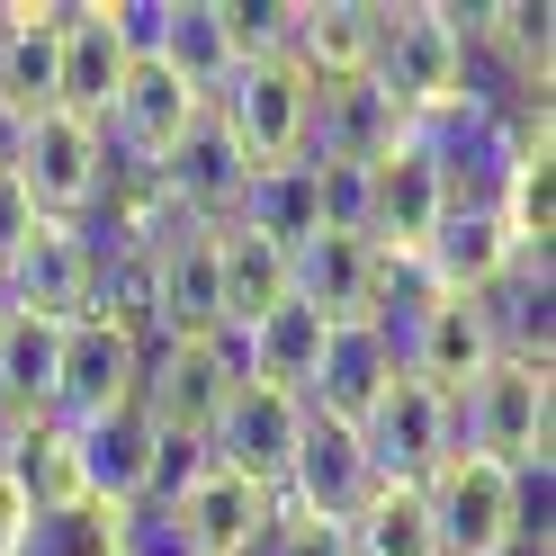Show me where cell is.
Wrapping results in <instances>:
<instances>
[{"instance_id":"6da1fadb","label":"cell","mask_w":556,"mask_h":556,"mask_svg":"<svg viewBox=\"0 0 556 556\" xmlns=\"http://www.w3.org/2000/svg\"><path fill=\"white\" fill-rule=\"evenodd\" d=\"M467 37H476V10H377L368 81L404 109V126L467 90Z\"/></svg>"},{"instance_id":"7a4b0ae2","label":"cell","mask_w":556,"mask_h":556,"mask_svg":"<svg viewBox=\"0 0 556 556\" xmlns=\"http://www.w3.org/2000/svg\"><path fill=\"white\" fill-rule=\"evenodd\" d=\"M206 109H216V126L242 144V162H252V170L305 162V117H315V81H305L288 54H252V63H233V73H225V90L206 99Z\"/></svg>"},{"instance_id":"3957f363","label":"cell","mask_w":556,"mask_h":556,"mask_svg":"<svg viewBox=\"0 0 556 556\" xmlns=\"http://www.w3.org/2000/svg\"><path fill=\"white\" fill-rule=\"evenodd\" d=\"M547 422H556V387H547V359H494L458 395V448L494 467H539L547 458Z\"/></svg>"},{"instance_id":"277c9868","label":"cell","mask_w":556,"mask_h":556,"mask_svg":"<svg viewBox=\"0 0 556 556\" xmlns=\"http://www.w3.org/2000/svg\"><path fill=\"white\" fill-rule=\"evenodd\" d=\"M359 448H368V476H377V484H404V494H422V484H431L448 458H458V404L431 395L422 377H395V387L368 404Z\"/></svg>"},{"instance_id":"5b68a950","label":"cell","mask_w":556,"mask_h":556,"mask_svg":"<svg viewBox=\"0 0 556 556\" xmlns=\"http://www.w3.org/2000/svg\"><path fill=\"white\" fill-rule=\"evenodd\" d=\"M10 170H18V189L37 198V216H46V225L90 216L99 189H109V153H99V126H90V117H63V109H46V117H27V126H18Z\"/></svg>"},{"instance_id":"8992f818","label":"cell","mask_w":556,"mask_h":556,"mask_svg":"<svg viewBox=\"0 0 556 556\" xmlns=\"http://www.w3.org/2000/svg\"><path fill=\"white\" fill-rule=\"evenodd\" d=\"M422 511H431V547L440 556H511L520 547V511H511V467L458 448L431 484H422Z\"/></svg>"},{"instance_id":"52a82bcc","label":"cell","mask_w":556,"mask_h":556,"mask_svg":"<svg viewBox=\"0 0 556 556\" xmlns=\"http://www.w3.org/2000/svg\"><path fill=\"white\" fill-rule=\"evenodd\" d=\"M144 324L162 341H216L225 305H216V225H162L144 252Z\"/></svg>"},{"instance_id":"ba28073f","label":"cell","mask_w":556,"mask_h":556,"mask_svg":"<svg viewBox=\"0 0 556 556\" xmlns=\"http://www.w3.org/2000/svg\"><path fill=\"white\" fill-rule=\"evenodd\" d=\"M296 431H305V404L242 377V387L216 404V422L198 431V448H206V467H225V476L278 494V476H288V458H296Z\"/></svg>"},{"instance_id":"9c48e42d","label":"cell","mask_w":556,"mask_h":556,"mask_svg":"<svg viewBox=\"0 0 556 556\" xmlns=\"http://www.w3.org/2000/svg\"><path fill=\"white\" fill-rule=\"evenodd\" d=\"M377 494V476H368V448L351 422H324V413H305V431H296V458L288 476H278V511H305V520H351L368 511Z\"/></svg>"},{"instance_id":"30bf717a","label":"cell","mask_w":556,"mask_h":556,"mask_svg":"<svg viewBox=\"0 0 556 556\" xmlns=\"http://www.w3.org/2000/svg\"><path fill=\"white\" fill-rule=\"evenodd\" d=\"M144 377V332H126L109 315L63 324V368H54V422H99V413L135 404Z\"/></svg>"},{"instance_id":"8fae6325","label":"cell","mask_w":556,"mask_h":556,"mask_svg":"<svg viewBox=\"0 0 556 556\" xmlns=\"http://www.w3.org/2000/svg\"><path fill=\"white\" fill-rule=\"evenodd\" d=\"M90 269H99L90 233H81V225H46V216H37V233H27L18 252H10V269H0V296H10V315L81 324V315H90Z\"/></svg>"},{"instance_id":"7c38bea8","label":"cell","mask_w":556,"mask_h":556,"mask_svg":"<svg viewBox=\"0 0 556 556\" xmlns=\"http://www.w3.org/2000/svg\"><path fill=\"white\" fill-rule=\"evenodd\" d=\"M242 387L233 359L216 351V341H144V377H135V404H144L153 431H180L198 440L206 422H216V404Z\"/></svg>"},{"instance_id":"4fadbf2b","label":"cell","mask_w":556,"mask_h":556,"mask_svg":"<svg viewBox=\"0 0 556 556\" xmlns=\"http://www.w3.org/2000/svg\"><path fill=\"white\" fill-rule=\"evenodd\" d=\"M63 440H73L81 503L135 511V503L153 494V448H162V431L144 422V404H117V413H99V422H63Z\"/></svg>"},{"instance_id":"5bb4252c","label":"cell","mask_w":556,"mask_h":556,"mask_svg":"<svg viewBox=\"0 0 556 556\" xmlns=\"http://www.w3.org/2000/svg\"><path fill=\"white\" fill-rule=\"evenodd\" d=\"M189 117H206V99L170 73V63H126L109 117H99V153H126L135 170H162V153L180 144Z\"/></svg>"},{"instance_id":"9a60e30c","label":"cell","mask_w":556,"mask_h":556,"mask_svg":"<svg viewBox=\"0 0 556 556\" xmlns=\"http://www.w3.org/2000/svg\"><path fill=\"white\" fill-rule=\"evenodd\" d=\"M448 198H458L448 170L413 144V135H395V144L368 162V242L377 252H422L431 225L448 216Z\"/></svg>"},{"instance_id":"2e32d148","label":"cell","mask_w":556,"mask_h":556,"mask_svg":"<svg viewBox=\"0 0 556 556\" xmlns=\"http://www.w3.org/2000/svg\"><path fill=\"white\" fill-rule=\"evenodd\" d=\"M162 206L180 225H233V206H242V180H252V162H242V144L216 126V109L189 117L180 126V144L162 153Z\"/></svg>"},{"instance_id":"e0dca14e","label":"cell","mask_w":556,"mask_h":556,"mask_svg":"<svg viewBox=\"0 0 556 556\" xmlns=\"http://www.w3.org/2000/svg\"><path fill=\"white\" fill-rule=\"evenodd\" d=\"M54 109L63 117H109V99H117V81H126V54H117V37H109V10H90V0H54Z\"/></svg>"},{"instance_id":"ac0fdd59","label":"cell","mask_w":556,"mask_h":556,"mask_svg":"<svg viewBox=\"0 0 556 556\" xmlns=\"http://www.w3.org/2000/svg\"><path fill=\"white\" fill-rule=\"evenodd\" d=\"M413 261H422V278H431L440 296H484L520 252H511V233H503V216L484 198H448V216L431 225V242Z\"/></svg>"},{"instance_id":"d6986e66","label":"cell","mask_w":556,"mask_h":556,"mask_svg":"<svg viewBox=\"0 0 556 556\" xmlns=\"http://www.w3.org/2000/svg\"><path fill=\"white\" fill-rule=\"evenodd\" d=\"M170 511H180V530H189L198 556H261L269 530H278V494H269V484L225 476V467H206Z\"/></svg>"},{"instance_id":"ffe728a7","label":"cell","mask_w":556,"mask_h":556,"mask_svg":"<svg viewBox=\"0 0 556 556\" xmlns=\"http://www.w3.org/2000/svg\"><path fill=\"white\" fill-rule=\"evenodd\" d=\"M395 377H404L395 351H387L368 324H332V332H324V359H315V377H305V395H296V404H305V413H324V422H351V431H359V422H368V404L387 395Z\"/></svg>"},{"instance_id":"44dd1931","label":"cell","mask_w":556,"mask_h":556,"mask_svg":"<svg viewBox=\"0 0 556 556\" xmlns=\"http://www.w3.org/2000/svg\"><path fill=\"white\" fill-rule=\"evenodd\" d=\"M404 135V109L368 73L359 81H315V117H305V162H377Z\"/></svg>"},{"instance_id":"7402d4cb","label":"cell","mask_w":556,"mask_h":556,"mask_svg":"<svg viewBox=\"0 0 556 556\" xmlns=\"http://www.w3.org/2000/svg\"><path fill=\"white\" fill-rule=\"evenodd\" d=\"M494 368V341H484V315H476V296H440L422 332H413V351H404V377H422L431 395L458 404L476 377Z\"/></svg>"},{"instance_id":"603a6c76","label":"cell","mask_w":556,"mask_h":556,"mask_svg":"<svg viewBox=\"0 0 556 556\" xmlns=\"http://www.w3.org/2000/svg\"><path fill=\"white\" fill-rule=\"evenodd\" d=\"M511 233L520 261H547V233H556V144H547V117H530V135H520V153L503 162L494 198H484Z\"/></svg>"},{"instance_id":"cb8c5ba5","label":"cell","mask_w":556,"mask_h":556,"mask_svg":"<svg viewBox=\"0 0 556 556\" xmlns=\"http://www.w3.org/2000/svg\"><path fill=\"white\" fill-rule=\"evenodd\" d=\"M368 278H377V242H359V233H315L288 252V296H305L324 324L368 315Z\"/></svg>"},{"instance_id":"d4e9b609","label":"cell","mask_w":556,"mask_h":556,"mask_svg":"<svg viewBox=\"0 0 556 556\" xmlns=\"http://www.w3.org/2000/svg\"><path fill=\"white\" fill-rule=\"evenodd\" d=\"M288 63L305 81H359L377 63V10L359 0H315V10L288 18Z\"/></svg>"},{"instance_id":"484cf974","label":"cell","mask_w":556,"mask_h":556,"mask_svg":"<svg viewBox=\"0 0 556 556\" xmlns=\"http://www.w3.org/2000/svg\"><path fill=\"white\" fill-rule=\"evenodd\" d=\"M324 332H332V324H324L305 296L269 305L252 332H233V341H242V377H252V387H278V395H305V377H315V359H324Z\"/></svg>"},{"instance_id":"4316f807","label":"cell","mask_w":556,"mask_h":556,"mask_svg":"<svg viewBox=\"0 0 556 556\" xmlns=\"http://www.w3.org/2000/svg\"><path fill=\"white\" fill-rule=\"evenodd\" d=\"M216 305H225V332H252L269 305H288V252L242 225H216Z\"/></svg>"},{"instance_id":"83f0119b","label":"cell","mask_w":556,"mask_h":556,"mask_svg":"<svg viewBox=\"0 0 556 556\" xmlns=\"http://www.w3.org/2000/svg\"><path fill=\"white\" fill-rule=\"evenodd\" d=\"M242 233L278 242V252H296V242L324 233V198H315V162H278V170H252L242 180V206H233Z\"/></svg>"},{"instance_id":"f1b7e54d","label":"cell","mask_w":556,"mask_h":556,"mask_svg":"<svg viewBox=\"0 0 556 556\" xmlns=\"http://www.w3.org/2000/svg\"><path fill=\"white\" fill-rule=\"evenodd\" d=\"M0 484H10L18 520H27V511H54V503H81V484H73V440H63V422H18L10 440H0Z\"/></svg>"},{"instance_id":"f546056e","label":"cell","mask_w":556,"mask_h":556,"mask_svg":"<svg viewBox=\"0 0 556 556\" xmlns=\"http://www.w3.org/2000/svg\"><path fill=\"white\" fill-rule=\"evenodd\" d=\"M494 359H547V261H511L494 288L476 296Z\"/></svg>"},{"instance_id":"4dcf8cb0","label":"cell","mask_w":556,"mask_h":556,"mask_svg":"<svg viewBox=\"0 0 556 556\" xmlns=\"http://www.w3.org/2000/svg\"><path fill=\"white\" fill-rule=\"evenodd\" d=\"M153 63H170L198 99H216L225 90V73H233V37H225V0H170V37H162V54Z\"/></svg>"},{"instance_id":"1f68e13d","label":"cell","mask_w":556,"mask_h":556,"mask_svg":"<svg viewBox=\"0 0 556 556\" xmlns=\"http://www.w3.org/2000/svg\"><path fill=\"white\" fill-rule=\"evenodd\" d=\"M0 547H10V556H117V511L54 503V511H27Z\"/></svg>"},{"instance_id":"d6a6232c","label":"cell","mask_w":556,"mask_h":556,"mask_svg":"<svg viewBox=\"0 0 556 556\" xmlns=\"http://www.w3.org/2000/svg\"><path fill=\"white\" fill-rule=\"evenodd\" d=\"M351 556H440V547H431V511H422V494L377 484L368 511L351 520Z\"/></svg>"},{"instance_id":"836d02e7","label":"cell","mask_w":556,"mask_h":556,"mask_svg":"<svg viewBox=\"0 0 556 556\" xmlns=\"http://www.w3.org/2000/svg\"><path fill=\"white\" fill-rule=\"evenodd\" d=\"M467 46H494L503 63L530 90H547V10L539 0H503V10H476V37Z\"/></svg>"},{"instance_id":"e575fe53","label":"cell","mask_w":556,"mask_h":556,"mask_svg":"<svg viewBox=\"0 0 556 556\" xmlns=\"http://www.w3.org/2000/svg\"><path fill=\"white\" fill-rule=\"evenodd\" d=\"M117 556H198V547H189V530H180V511L135 503V511H117Z\"/></svg>"},{"instance_id":"d590c367","label":"cell","mask_w":556,"mask_h":556,"mask_svg":"<svg viewBox=\"0 0 556 556\" xmlns=\"http://www.w3.org/2000/svg\"><path fill=\"white\" fill-rule=\"evenodd\" d=\"M261 556H351V530L341 520H305V511H278V530Z\"/></svg>"},{"instance_id":"8d00e7d4","label":"cell","mask_w":556,"mask_h":556,"mask_svg":"<svg viewBox=\"0 0 556 556\" xmlns=\"http://www.w3.org/2000/svg\"><path fill=\"white\" fill-rule=\"evenodd\" d=\"M27 233H37V198H27V189H18V170L0 162V269H10V252H18Z\"/></svg>"},{"instance_id":"74e56055","label":"cell","mask_w":556,"mask_h":556,"mask_svg":"<svg viewBox=\"0 0 556 556\" xmlns=\"http://www.w3.org/2000/svg\"><path fill=\"white\" fill-rule=\"evenodd\" d=\"M18 530V503H10V484H0V539H10Z\"/></svg>"},{"instance_id":"f35d334b","label":"cell","mask_w":556,"mask_h":556,"mask_svg":"<svg viewBox=\"0 0 556 556\" xmlns=\"http://www.w3.org/2000/svg\"><path fill=\"white\" fill-rule=\"evenodd\" d=\"M0 324H10V296H0Z\"/></svg>"}]
</instances>
